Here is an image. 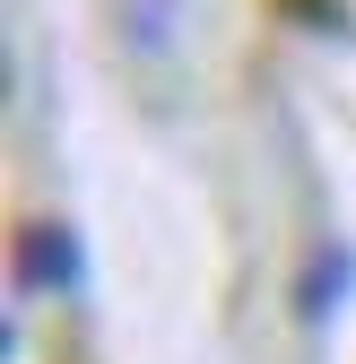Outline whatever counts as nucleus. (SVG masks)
Returning <instances> with one entry per match:
<instances>
[{
	"label": "nucleus",
	"mask_w": 356,
	"mask_h": 364,
	"mask_svg": "<svg viewBox=\"0 0 356 364\" xmlns=\"http://www.w3.org/2000/svg\"><path fill=\"white\" fill-rule=\"evenodd\" d=\"M78 278H87L78 225H61V217H26V225H18V287H26V295H70Z\"/></svg>",
	"instance_id": "nucleus-1"
},
{
	"label": "nucleus",
	"mask_w": 356,
	"mask_h": 364,
	"mask_svg": "<svg viewBox=\"0 0 356 364\" xmlns=\"http://www.w3.org/2000/svg\"><path fill=\"white\" fill-rule=\"evenodd\" d=\"M347 287H356V252L322 243L313 260H304V278H295V312H304V321H330V312L347 304Z\"/></svg>",
	"instance_id": "nucleus-2"
}]
</instances>
